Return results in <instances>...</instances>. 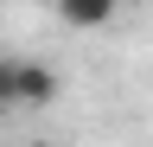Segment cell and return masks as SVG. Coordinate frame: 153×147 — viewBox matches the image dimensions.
Instances as JSON below:
<instances>
[{
  "label": "cell",
  "mask_w": 153,
  "mask_h": 147,
  "mask_svg": "<svg viewBox=\"0 0 153 147\" xmlns=\"http://www.w3.org/2000/svg\"><path fill=\"white\" fill-rule=\"evenodd\" d=\"M64 96V77L38 58H13V109H51Z\"/></svg>",
  "instance_id": "1"
},
{
  "label": "cell",
  "mask_w": 153,
  "mask_h": 147,
  "mask_svg": "<svg viewBox=\"0 0 153 147\" xmlns=\"http://www.w3.org/2000/svg\"><path fill=\"white\" fill-rule=\"evenodd\" d=\"M45 7H51L70 32H102L115 13H121V0H45Z\"/></svg>",
  "instance_id": "2"
},
{
  "label": "cell",
  "mask_w": 153,
  "mask_h": 147,
  "mask_svg": "<svg viewBox=\"0 0 153 147\" xmlns=\"http://www.w3.org/2000/svg\"><path fill=\"white\" fill-rule=\"evenodd\" d=\"M0 115H13V58H0Z\"/></svg>",
  "instance_id": "3"
}]
</instances>
